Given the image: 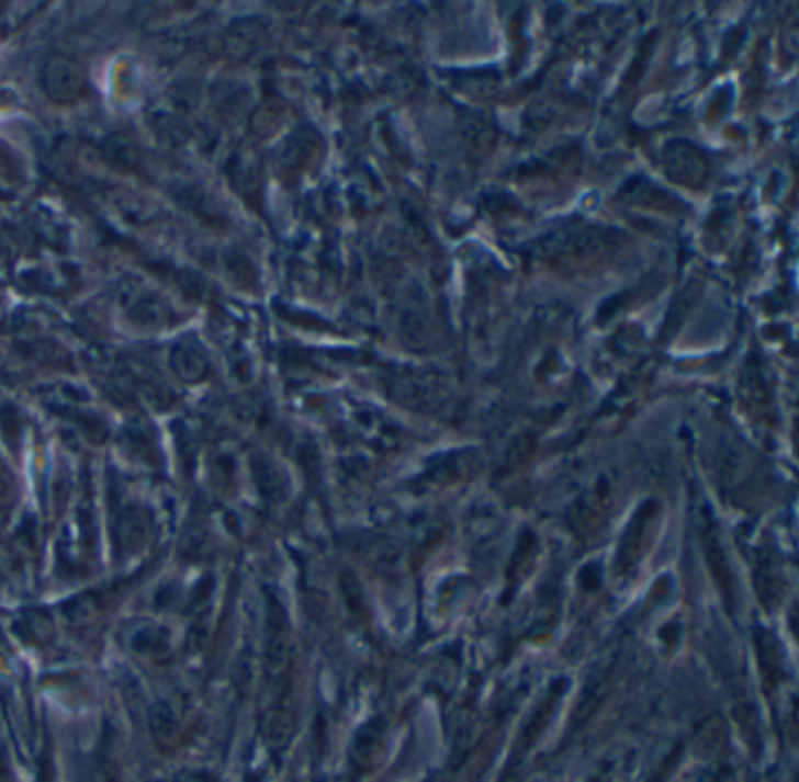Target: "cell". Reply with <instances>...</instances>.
<instances>
[{
    "label": "cell",
    "instance_id": "cell-2",
    "mask_svg": "<svg viewBox=\"0 0 799 782\" xmlns=\"http://www.w3.org/2000/svg\"><path fill=\"white\" fill-rule=\"evenodd\" d=\"M650 523H652V515L648 518H638L635 523L631 525L629 530V536L623 539V546H621V553H619V569H629L638 563V558L642 555V551L648 548V542H642V539H648V532H650Z\"/></svg>",
    "mask_w": 799,
    "mask_h": 782
},
{
    "label": "cell",
    "instance_id": "cell-3",
    "mask_svg": "<svg viewBox=\"0 0 799 782\" xmlns=\"http://www.w3.org/2000/svg\"><path fill=\"white\" fill-rule=\"evenodd\" d=\"M171 363H177L179 375L188 382H195L200 377H204V371H206V361L200 352H195L193 347H181V350H177V354H173Z\"/></svg>",
    "mask_w": 799,
    "mask_h": 782
},
{
    "label": "cell",
    "instance_id": "cell-1",
    "mask_svg": "<svg viewBox=\"0 0 799 782\" xmlns=\"http://www.w3.org/2000/svg\"><path fill=\"white\" fill-rule=\"evenodd\" d=\"M41 90L52 103H59V106L78 101L85 90L82 66L64 55L49 57L41 71Z\"/></svg>",
    "mask_w": 799,
    "mask_h": 782
},
{
    "label": "cell",
    "instance_id": "cell-4",
    "mask_svg": "<svg viewBox=\"0 0 799 782\" xmlns=\"http://www.w3.org/2000/svg\"><path fill=\"white\" fill-rule=\"evenodd\" d=\"M14 499V483L12 476L5 472V466L0 464V509L10 507Z\"/></svg>",
    "mask_w": 799,
    "mask_h": 782
}]
</instances>
